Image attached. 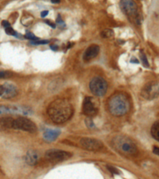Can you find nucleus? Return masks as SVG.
Wrapping results in <instances>:
<instances>
[{
	"label": "nucleus",
	"mask_w": 159,
	"mask_h": 179,
	"mask_svg": "<svg viewBox=\"0 0 159 179\" xmlns=\"http://www.w3.org/2000/svg\"><path fill=\"white\" fill-rule=\"evenodd\" d=\"M47 113L54 123L60 124L66 122L72 117L73 108L69 100L57 99L49 104L47 108Z\"/></svg>",
	"instance_id": "1"
},
{
	"label": "nucleus",
	"mask_w": 159,
	"mask_h": 179,
	"mask_svg": "<svg viewBox=\"0 0 159 179\" xmlns=\"http://www.w3.org/2000/svg\"><path fill=\"white\" fill-rule=\"evenodd\" d=\"M107 108L111 114L115 116L124 115L130 110V100L126 95L117 93L109 98L107 101Z\"/></svg>",
	"instance_id": "2"
},
{
	"label": "nucleus",
	"mask_w": 159,
	"mask_h": 179,
	"mask_svg": "<svg viewBox=\"0 0 159 179\" xmlns=\"http://www.w3.org/2000/svg\"><path fill=\"white\" fill-rule=\"evenodd\" d=\"M112 146L118 152L125 156L134 155L138 149L132 139L124 135H117L112 139Z\"/></svg>",
	"instance_id": "3"
},
{
	"label": "nucleus",
	"mask_w": 159,
	"mask_h": 179,
	"mask_svg": "<svg viewBox=\"0 0 159 179\" xmlns=\"http://www.w3.org/2000/svg\"><path fill=\"white\" fill-rule=\"evenodd\" d=\"M12 128L21 131H25L34 133L37 131V126L33 121L26 117L16 118L15 120H13L12 122Z\"/></svg>",
	"instance_id": "4"
},
{
	"label": "nucleus",
	"mask_w": 159,
	"mask_h": 179,
	"mask_svg": "<svg viewBox=\"0 0 159 179\" xmlns=\"http://www.w3.org/2000/svg\"><path fill=\"white\" fill-rule=\"evenodd\" d=\"M89 88L93 95L96 96H103L107 92V83L100 76H95L90 81Z\"/></svg>",
	"instance_id": "5"
},
{
	"label": "nucleus",
	"mask_w": 159,
	"mask_h": 179,
	"mask_svg": "<svg viewBox=\"0 0 159 179\" xmlns=\"http://www.w3.org/2000/svg\"><path fill=\"white\" fill-rule=\"evenodd\" d=\"M33 111L29 108L15 105H0V115L6 114H22L24 115H30Z\"/></svg>",
	"instance_id": "6"
},
{
	"label": "nucleus",
	"mask_w": 159,
	"mask_h": 179,
	"mask_svg": "<svg viewBox=\"0 0 159 179\" xmlns=\"http://www.w3.org/2000/svg\"><path fill=\"white\" fill-rule=\"evenodd\" d=\"M141 95L146 100H151L159 96V83L149 82L142 88Z\"/></svg>",
	"instance_id": "7"
},
{
	"label": "nucleus",
	"mask_w": 159,
	"mask_h": 179,
	"mask_svg": "<svg viewBox=\"0 0 159 179\" xmlns=\"http://www.w3.org/2000/svg\"><path fill=\"white\" fill-rule=\"evenodd\" d=\"M72 157V154L69 152H67L64 150H57V149H51L47 150L46 152V158L48 160L54 162H62L68 160Z\"/></svg>",
	"instance_id": "8"
},
{
	"label": "nucleus",
	"mask_w": 159,
	"mask_h": 179,
	"mask_svg": "<svg viewBox=\"0 0 159 179\" xmlns=\"http://www.w3.org/2000/svg\"><path fill=\"white\" fill-rule=\"evenodd\" d=\"M120 6L123 11L129 18H135L138 14V7L133 0H121Z\"/></svg>",
	"instance_id": "9"
},
{
	"label": "nucleus",
	"mask_w": 159,
	"mask_h": 179,
	"mask_svg": "<svg viewBox=\"0 0 159 179\" xmlns=\"http://www.w3.org/2000/svg\"><path fill=\"white\" fill-rule=\"evenodd\" d=\"M80 144L82 148L88 150H92V151L101 150L103 147V143L99 141L98 139L92 138H81Z\"/></svg>",
	"instance_id": "10"
},
{
	"label": "nucleus",
	"mask_w": 159,
	"mask_h": 179,
	"mask_svg": "<svg viewBox=\"0 0 159 179\" xmlns=\"http://www.w3.org/2000/svg\"><path fill=\"white\" fill-rule=\"evenodd\" d=\"M83 112L88 117H92L97 114L98 108L92 97H86L83 103Z\"/></svg>",
	"instance_id": "11"
},
{
	"label": "nucleus",
	"mask_w": 159,
	"mask_h": 179,
	"mask_svg": "<svg viewBox=\"0 0 159 179\" xmlns=\"http://www.w3.org/2000/svg\"><path fill=\"white\" fill-rule=\"evenodd\" d=\"M1 86H2L1 97H3L4 99H11L17 96L18 89L16 86L10 83H5Z\"/></svg>",
	"instance_id": "12"
},
{
	"label": "nucleus",
	"mask_w": 159,
	"mask_h": 179,
	"mask_svg": "<svg viewBox=\"0 0 159 179\" xmlns=\"http://www.w3.org/2000/svg\"><path fill=\"white\" fill-rule=\"evenodd\" d=\"M99 53V47L96 45H92L85 50L83 55V58L85 62H89L90 60L95 58Z\"/></svg>",
	"instance_id": "13"
},
{
	"label": "nucleus",
	"mask_w": 159,
	"mask_h": 179,
	"mask_svg": "<svg viewBox=\"0 0 159 179\" xmlns=\"http://www.w3.org/2000/svg\"><path fill=\"white\" fill-rule=\"evenodd\" d=\"M61 131L57 129H46L43 133V137L45 140L48 142H53L57 139Z\"/></svg>",
	"instance_id": "14"
},
{
	"label": "nucleus",
	"mask_w": 159,
	"mask_h": 179,
	"mask_svg": "<svg viewBox=\"0 0 159 179\" xmlns=\"http://www.w3.org/2000/svg\"><path fill=\"white\" fill-rule=\"evenodd\" d=\"M38 161V154L34 150H29L26 153V162L27 164L34 166Z\"/></svg>",
	"instance_id": "15"
},
{
	"label": "nucleus",
	"mask_w": 159,
	"mask_h": 179,
	"mask_svg": "<svg viewBox=\"0 0 159 179\" xmlns=\"http://www.w3.org/2000/svg\"><path fill=\"white\" fill-rule=\"evenodd\" d=\"M151 135L157 141L159 142V120L153 124L151 127Z\"/></svg>",
	"instance_id": "16"
},
{
	"label": "nucleus",
	"mask_w": 159,
	"mask_h": 179,
	"mask_svg": "<svg viewBox=\"0 0 159 179\" xmlns=\"http://www.w3.org/2000/svg\"><path fill=\"white\" fill-rule=\"evenodd\" d=\"M12 122H13V120L11 118H3V119L0 120V127H5V128L12 127Z\"/></svg>",
	"instance_id": "17"
},
{
	"label": "nucleus",
	"mask_w": 159,
	"mask_h": 179,
	"mask_svg": "<svg viewBox=\"0 0 159 179\" xmlns=\"http://www.w3.org/2000/svg\"><path fill=\"white\" fill-rule=\"evenodd\" d=\"M139 55H140V58H141V61H142V65H144L145 67L146 68L149 67V62H148L147 58H146V57L145 55V53H143V51L141 50V51H140V53H139Z\"/></svg>",
	"instance_id": "18"
},
{
	"label": "nucleus",
	"mask_w": 159,
	"mask_h": 179,
	"mask_svg": "<svg viewBox=\"0 0 159 179\" xmlns=\"http://www.w3.org/2000/svg\"><path fill=\"white\" fill-rule=\"evenodd\" d=\"M12 73L6 70H0V79H6L11 77Z\"/></svg>",
	"instance_id": "19"
},
{
	"label": "nucleus",
	"mask_w": 159,
	"mask_h": 179,
	"mask_svg": "<svg viewBox=\"0 0 159 179\" xmlns=\"http://www.w3.org/2000/svg\"><path fill=\"white\" fill-rule=\"evenodd\" d=\"M101 36L103 38H110L114 36V33L111 29H105L104 31H102Z\"/></svg>",
	"instance_id": "20"
},
{
	"label": "nucleus",
	"mask_w": 159,
	"mask_h": 179,
	"mask_svg": "<svg viewBox=\"0 0 159 179\" xmlns=\"http://www.w3.org/2000/svg\"><path fill=\"white\" fill-rule=\"evenodd\" d=\"M5 31H6V34L12 36H18V33L15 31V29H13L11 27H9L7 28H5Z\"/></svg>",
	"instance_id": "21"
},
{
	"label": "nucleus",
	"mask_w": 159,
	"mask_h": 179,
	"mask_svg": "<svg viewBox=\"0 0 159 179\" xmlns=\"http://www.w3.org/2000/svg\"><path fill=\"white\" fill-rule=\"evenodd\" d=\"M25 38H27V39H29V40H32V41H37L38 40V37H36L34 34H33L31 33L27 32L25 35Z\"/></svg>",
	"instance_id": "22"
},
{
	"label": "nucleus",
	"mask_w": 159,
	"mask_h": 179,
	"mask_svg": "<svg viewBox=\"0 0 159 179\" xmlns=\"http://www.w3.org/2000/svg\"><path fill=\"white\" fill-rule=\"evenodd\" d=\"M49 43V41L47 40H41V41H32L31 44L32 45H45V44H48Z\"/></svg>",
	"instance_id": "23"
},
{
	"label": "nucleus",
	"mask_w": 159,
	"mask_h": 179,
	"mask_svg": "<svg viewBox=\"0 0 159 179\" xmlns=\"http://www.w3.org/2000/svg\"><path fill=\"white\" fill-rule=\"evenodd\" d=\"M107 168H108V170H110L111 173H116V174H118V173H119V170H116V168L113 167V166H107Z\"/></svg>",
	"instance_id": "24"
},
{
	"label": "nucleus",
	"mask_w": 159,
	"mask_h": 179,
	"mask_svg": "<svg viewBox=\"0 0 159 179\" xmlns=\"http://www.w3.org/2000/svg\"><path fill=\"white\" fill-rule=\"evenodd\" d=\"M2 25H3V27L4 28H7V27H11V24L9 23L7 21H3L2 22Z\"/></svg>",
	"instance_id": "25"
},
{
	"label": "nucleus",
	"mask_w": 159,
	"mask_h": 179,
	"mask_svg": "<svg viewBox=\"0 0 159 179\" xmlns=\"http://www.w3.org/2000/svg\"><path fill=\"white\" fill-rule=\"evenodd\" d=\"M153 152L154 153L155 155H159V147H153Z\"/></svg>",
	"instance_id": "26"
},
{
	"label": "nucleus",
	"mask_w": 159,
	"mask_h": 179,
	"mask_svg": "<svg viewBox=\"0 0 159 179\" xmlns=\"http://www.w3.org/2000/svg\"><path fill=\"white\" fill-rule=\"evenodd\" d=\"M48 14H49V11H48V10H44V11L41 13V16L42 18H45L46 15H48Z\"/></svg>",
	"instance_id": "27"
},
{
	"label": "nucleus",
	"mask_w": 159,
	"mask_h": 179,
	"mask_svg": "<svg viewBox=\"0 0 159 179\" xmlns=\"http://www.w3.org/2000/svg\"><path fill=\"white\" fill-rule=\"evenodd\" d=\"M46 23H48V24H49V25H50V27H53V28H55V27H56L55 24L51 23V22H49V21H46Z\"/></svg>",
	"instance_id": "28"
},
{
	"label": "nucleus",
	"mask_w": 159,
	"mask_h": 179,
	"mask_svg": "<svg viewBox=\"0 0 159 179\" xmlns=\"http://www.w3.org/2000/svg\"><path fill=\"white\" fill-rule=\"evenodd\" d=\"M49 1L53 3H59L61 2V0H49Z\"/></svg>",
	"instance_id": "29"
},
{
	"label": "nucleus",
	"mask_w": 159,
	"mask_h": 179,
	"mask_svg": "<svg viewBox=\"0 0 159 179\" xmlns=\"http://www.w3.org/2000/svg\"><path fill=\"white\" fill-rule=\"evenodd\" d=\"M51 49H52L53 50H54V51H57V49H58V47L57 46V45H54V46H53V45H51Z\"/></svg>",
	"instance_id": "30"
},
{
	"label": "nucleus",
	"mask_w": 159,
	"mask_h": 179,
	"mask_svg": "<svg viewBox=\"0 0 159 179\" xmlns=\"http://www.w3.org/2000/svg\"><path fill=\"white\" fill-rule=\"evenodd\" d=\"M130 62H134V63H136V64H138V63H139V61H138V60H137V59H131V60H130Z\"/></svg>",
	"instance_id": "31"
},
{
	"label": "nucleus",
	"mask_w": 159,
	"mask_h": 179,
	"mask_svg": "<svg viewBox=\"0 0 159 179\" xmlns=\"http://www.w3.org/2000/svg\"><path fill=\"white\" fill-rule=\"evenodd\" d=\"M1 93H2V86L0 85V96H1Z\"/></svg>",
	"instance_id": "32"
}]
</instances>
